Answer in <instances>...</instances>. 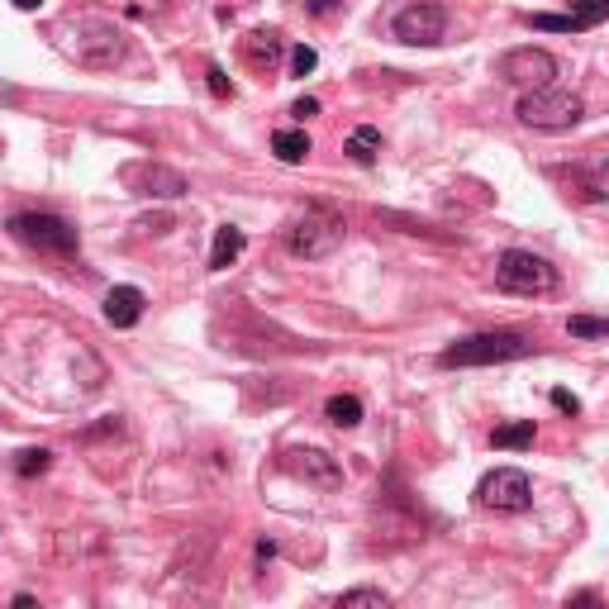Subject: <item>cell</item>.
Wrapping results in <instances>:
<instances>
[{
  "instance_id": "cell-1",
  "label": "cell",
  "mask_w": 609,
  "mask_h": 609,
  "mask_svg": "<svg viewBox=\"0 0 609 609\" xmlns=\"http://www.w3.org/2000/svg\"><path fill=\"white\" fill-rule=\"evenodd\" d=\"M533 343L514 329H495V334H472L457 338L452 348L438 353V367H495V362H514V357H529Z\"/></svg>"
},
{
  "instance_id": "cell-2",
  "label": "cell",
  "mask_w": 609,
  "mask_h": 609,
  "mask_svg": "<svg viewBox=\"0 0 609 609\" xmlns=\"http://www.w3.org/2000/svg\"><path fill=\"white\" fill-rule=\"evenodd\" d=\"M514 115L524 119L529 129H548V134H562V129H576L581 115H586V105L581 96H571V91H557V86H529L519 105H514Z\"/></svg>"
},
{
  "instance_id": "cell-3",
  "label": "cell",
  "mask_w": 609,
  "mask_h": 609,
  "mask_svg": "<svg viewBox=\"0 0 609 609\" xmlns=\"http://www.w3.org/2000/svg\"><path fill=\"white\" fill-rule=\"evenodd\" d=\"M343 238H348V224H343V215H334V210L315 205V210H305V215L291 224L286 248H291L295 257H310V262H319V257H334L338 248H343Z\"/></svg>"
},
{
  "instance_id": "cell-4",
  "label": "cell",
  "mask_w": 609,
  "mask_h": 609,
  "mask_svg": "<svg viewBox=\"0 0 609 609\" xmlns=\"http://www.w3.org/2000/svg\"><path fill=\"white\" fill-rule=\"evenodd\" d=\"M10 234L20 238L24 248L34 253H48V257H72L81 248L77 229L67 224L62 215H43V210H29V215H15L10 219Z\"/></svg>"
},
{
  "instance_id": "cell-5",
  "label": "cell",
  "mask_w": 609,
  "mask_h": 609,
  "mask_svg": "<svg viewBox=\"0 0 609 609\" xmlns=\"http://www.w3.org/2000/svg\"><path fill=\"white\" fill-rule=\"evenodd\" d=\"M495 286L510 295H548L557 286V272H552L543 257L524 253V248H510V253H500V262H495Z\"/></svg>"
},
{
  "instance_id": "cell-6",
  "label": "cell",
  "mask_w": 609,
  "mask_h": 609,
  "mask_svg": "<svg viewBox=\"0 0 609 609\" xmlns=\"http://www.w3.org/2000/svg\"><path fill=\"white\" fill-rule=\"evenodd\" d=\"M476 505H481V510H495V514H524L533 505L529 476L519 472V467H495L491 476H481Z\"/></svg>"
},
{
  "instance_id": "cell-7",
  "label": "cell",
  "mask_w": 609,
  "mask_h": 609,
  "mask_svg": "<svg viewBox=\"0 0 609 609\" xmlns=\"http://www.w3.org/2000/svg\"><path fill=\"white\" fill-rule=\"evenodd\" d=\"M391 29L400 43L433 48V43H443V34H448V10H443L438 0H414V5H405V10L395 15Z\"/></svg>"
},
{
  "instance_id": "cell-8",
  "label": "cell",
  "mask_w": 609,
  "mask_h": 609,
  "mask_svg": "<svg viewBox=\"0 0 609 609\" xmlns=\"http://www.w3.org/2000/svg\"><path fill=\"white\" fill-rule=\"evenodd\" d=\"M500 77L514 81V86H552L557 77V58L548 48H514L500 58Z\"/></svg>"
},
{
  "instance_id": "cell-9",
  "label": "cell",
  "mask_w": 609,
  "mask_h": 609,
  "mask_svg": "<svg viewBox=\"0 0 609 609\" xmlns=\"http://www.w3.org/2000/svg\"><path fill=\"white\" fill-rule=\"evenodd\" d=\"M286 472L305 476V481H315V486H324V491H334L338 481H343V467H338L329 452H319V448H295V452H286Z\"/></svg>"
},
{
  "instance_id": "cell-10",
  "label": "cell",
  "mask_w": 609,
  "mask_h": 609,
  "mask_svg": "<svg viewBox=\"0 0 609 609\" xmlns=\"http://www.w3.org/2000/svg\"><path fill=\"white\" fill-rule=\"evenodd\" d=\"M281 53H286V39H281L276 29H257V34H248V39H243V62L253 67L257 77H267V72H276V62H281Z\"/></svg>"
},
{
  "instance_id": "cell-11",
  "label": "cell",
  "mask_w": 609,
  "mask_h": 609,
  "mask_svg": "<svg viewBox=\"0 0 609 609\" xmlns=\"http://www.w3.org/2000/svg\"><path fill=\"white\" fill-rule=\"evenodd\" d=\"M143 291L138 286H115V291L105 295V319L115 324V329H134L138 319H143Z\"/></svg>"
},
{
  "instance_id": "cell-12",
  "label": "cell",
  "mask_w": 609,
  "mask_h": 609,
  "mask_svg": "<svg viewBox=\"0 0 609 609\" xmlns=\"http://www.w3.org/2000/svg\"><path fill=\"white\" fill-rule=\"evenodd\" d=\"M238 253H243V229H238V224H219V229H215V248H210V272L234 267Z\"/></svg>"
},
{
  "instance_id": "cell-13",
  "label": "cell",
  "mask_w": 609,
  "mask_h": 609,
  "mask_svg": "<svg viewBox=\"0 0 609 609\" xmlns=\"http://www.w3.org/2000/svg\"><path fill=\"white\" fill-rule=\"evenodd\" d=\"M272 153L295 167V162L310 158V134H305V129H276V134H272Z\"/></svg>"
},
{
  "instance_id": "cell-14",
  "label": "cell",
  "mask_w": 609,
  "mask_h": 609,
  "mask_svg": "<svg viewBox=\"0 0 609 609\" xmlns=\"http://www.w3.org/2000/svg\"><path fill=\"white\" fill-rule=\"evenodd\" d=\"M533 438H538V424H533V419H514V424H500V429L491 433L495 448H510V452L533 448Z\"/></svg>"
},
{
  "instance_id": "cell-15",
  "label": "cell",
  "mask_w": 609,
  "mask_h": 609,
  "mask_svg": "<svg viewBox=\"0 0 609 609\" xmlns=\"http://www.w3.org/2000/svg\"><path fill=\"white\" fill-rule=\"evenodd\" d=\"M353 162H362V167H372L376 153H381V129H372V124H362V129H353V138H348V148H343Z\"/></svg>"
},
{
  "instance_id": "cell-16",
  "label": "cell",
  "mask_w": 609,
  "mask_h": 609,
  "mask_svg": "<svg viewBox=\"0 0 609 609\" xmlns=\"http://www.w3.org/2000/svg\"><path fill=\"white\" fill-rule=\"evenodd\" d=\"M324 414H329L334 429H357V424H362V400H357V395H329Z\"/></svg>"
},
{
  "instance_id": "cell-17",
  "label": "cell",
  "mask_w": 609,
  "mask_h": 609,
  "mask_svg": "<svg viewBox=\"0 0 609 609\" xmlns=\"http://www.w3.org/2000/svg\"><path fill=\"white\" fill-rule=\"evenodd\" d=\"M148 196H181V191H186V177H181V172H172V167H148Z\"/></svg>"
},
{
  "instance_id": "cell-18",
  "label": "cell",
  "mask_w": 609,
  "mask_h": 609,
  "mask_svg": "<svg viewBox=\"0 0 609 609\" xmlns=\"http://www.w3.org/2000/svg\"><path fill=\"white\" fill-rule=\"evenodd\" d=\"M571 20L581 29H600L609 20V0H571Z\"/></svg>"
},
{
  "instance_id": "cell-19",
  "label": "cell",
  "mask_w": 609,
  "mask_h": 609,
  "mask_svg": "<svg viewBox=\"0 0 609 609\" xmlns=\"http://www.w3.org/2000/svg\"><path fill=\"white\" fill-rule=\"evenodd\" d=\"M571 338H609V319H590V315H571L567 324Z\"/></svg>"
},
{
  "instance_id": "cell-20",
  "label": "cell",
  "mask_w": 609,
  "mask_h": 609,
  "mask_svg": "<svg viewBox=\"0 0 609 609\" xmlns=\"http://www.w3.org/2000/svg\"><path fill=\"white\" fill-rule=\"evenodd\" d=\"M533 29H548V34H581V24L571 15H529Z\"/></svg>"
},
{
  "instance_id": "cell-21",
  "label": "cell",
  "mask_w": 609,
  "mask_h": 609,
  "mask_svg": "<svg viewBox=\"0 0 609 609\" xmlns=\"http://www.w3.org/2000/svg\"><path fill=\"white\" fill-rule=\"evenodd\" d=\"M362 605L386 609V595L381 590H348V595H338V609H362Z\"/></svg>"
},
{
  "instance_id": "cell-22",
  "label": "cell",
  "mask_w": 609,
  "mask_h": 609,
  "mask_svg": "<svg viewBox=\"0 0 609 609\" xmlns=\"http://www.w3.org/2000/svg\"><path fill=\"white\" fill-rule=\"evenodd\" d=\"M48 462H53V452L29 448V452H20V462H15V472H20V476H39V472H48Z\"/></svg>"
},
{
  "instance_id": "cell-23",
  "label": "cell",
  "mask_w": 609,
  "mask_h": 609,
  "mask_svg": "<svg viewBox=\"0 0 609 609\" xmlns=\"http://www.w3.org/2000/svg\"><path fill=\"white\" fill-rule=\"evenodd\" d=\"M315 67H319L315 48H305V43H300V48H291V72H295V77H310Z\"/></svg>"
},
{
  "instance_id": "cell-24",
  "label": "cell",
  "mask_w": 609,
  "mask_h": 609,
  "mask_svg": "<svg viewBox=\"0 0 609 609\" xmlns=\"http://www.w3.org/2000/svg\"><path fill=\"white\" fill-rule=\"evenodd\" d=\"M205 77H210V91H215L219 100H229V96H234V81L224 77V67H210V72H205Z\"/></svg>"
},
{
  "instance_id": "cell-25",
  "label": "cell",
  "mask_w": 609,
  "mask_h": 609,
  "mask_svg": "<svg viewBox=\"0 0 609 609\" xmlns=\"http://www.w3.org/2000/svg\"><path fill=\"white\" fill-rule=\"evenodd\" d=\"M291 115L300 119V124H305V119H315V115H319V100H315V96H300V100L291 105Z\"/></svg>"
},
{
  "instance_id": "cell-26",
  "label": "cell",
  "mask_w": 609,
  "mask_h": 609,
  "mask_svg": "<svg viewBox=\"0 0 609 609\" xmlns=\"http://www.w3.org/2000/svg\"><path fill=\"white\" fill-rule=\"evenodd\" d=\"M552 405H557V410H562V414H581V400H576V395H571V391H562V386L552 391Z\"/></svg>"
},
{
  "instance_id": "cell-27",
  "label": "cell",
  "mask_w": 609,
  "mask_h": 609,
  "mask_svg": "<svg viewBox=\"0 0 609 609\" xmlns=\"http://www.w3.org/2000/svg\"><path fill=\"white\" fill-rule=\"evenodd\" d=\"M334 10H338V0H310V15H319V20L334 15Z\"/></svg>"
},
{
  "instance_id": "cell-28",
  "label": "cell",
  "mask_w": 609,
  "mask_h": 609,
  "mask_svg": "<svg viewBox=\"0 0 609 609\" xmlns=\"http://www.w3.org/2000/svg\"><path fill=\"white\" fill-rule=\"evenodd\" d=\"M15 5H20V10H39L43 0H15Z\"/></svg>"
}]
</instances>
